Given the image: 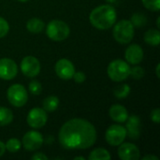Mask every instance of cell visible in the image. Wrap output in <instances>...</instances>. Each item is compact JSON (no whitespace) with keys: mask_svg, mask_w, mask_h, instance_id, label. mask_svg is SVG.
<instances>
[{"mask_svg":"<svg viewBox=\"0 0 160 160\" xmlns=\"http://www.w3.org/2000/svg\"><path fill=\"white\" fill-rule=\"evenodd\" d=\"M78 159L84 160V159H85V158H84L83 157H76V158H74V160H78Z\"/></svg>","mask_w":160,"mask_h":160,"instance_id":"35","label":"cell"},{"mask_svg":"<svg viewBox=\"0 0 160 160\" xmlns=\"http://www.w3.org/2000/svg\"><path fill=\"white\" fill-rule=\"evenodd\" d=\"M159 21H160V17H158V20H157V26H158V28H159L160 27Z\"/></svg>","mask_w":160,"mask_h":160,"instance_id":"36","label":"cell"},{"mask_svg":"<svg viewBox=\"0 0 160 160\" xmlns=\"http://www.w3.org/2000/svg\"><path fill=\"white\" fill-rule=\"evenodd\" d=\"M135 27L128 20H121L114 26L112 30V36L114 39L121 44L129 43L133 38L135 33Z\"/></svg>","mask_w":160,"mask_h":160,"instance_id":"3","label":"cell"},{"mask_svg":"<svg viewBox=\"0 0 160 160\" xmlns=\"http://www.w3.org/2000/svg\"><path fill=\"white\" fill-rule=\"evenodd\" d=\"M43 109L46 112H54L55 110H57L58 106H59V98L55 96H50L47 97L46 98H44L43 100Z\"/></svg>","mask_w":160,"mask_h":160,"instance_id":"20","label":"cell"},{"mask_svg":"<svg viewBox=\"0 0 160 160\" xmlns=\"http://www.w3.org/2000/svg\"><path fill=\"white\" fill-rule=\"evenodd\" d=\"M8 30H9L8 22L3 17H0V38L5 37L8 33Z\"/></svg>","mask_w":160,"mask_h":160,"instance_id":"28","label":"cell"},{"mask_svg":"<svg viewBox=\"0 0 160 160\" xmlns=\"http://www.w3.org/2000/svg\"><path fill=\"white\" fill-rule=\"evenodd\" d=\"M60 144L68 150L90 148L97 141V130L93 124L82 118L67 121L58 133Z\"/></svg>","mask_w":160,"mask_h":160,"instance_id":"1","label":"cell"},{"mask_svg":"<svg viewBox=\"0 0 160 160\" xmlns=\"http://www.w3.org/2000/svg\"><path fill=\"white\" fill-rule=\"evenodd\" d=\"M111 158L112 157L109 151L104 148H97L93 150L88 157L89 160H110Z\"/></svg>","mask_w":160,"mask_h":160,"instance_id":"19","label":"cell"},{"mask_svg":"<svg viewBox=\"0 0 160 160\" xmlns=\"http://www.w3.org/2000/svg\"><path fill=\"white\" fill-rule=\"evenodd\" d=\"M5 151H6V146H5V143L3 142L0 141V158L5 154Z\"/></svg>","mask_w":160,"mask_h":160,"instance_id":"33","label":"cell"},{"mask_svg":"<svg viewBox=\"0 0 160 160\" xmlns=\"http://www.w3.org/2000/svg\"><path fill=\"white\" fill-rule=\"evenodd\" d=\"M47 120H48L47 112L44 109L38 108V107L30 110L26 117V122L28 126L36 129L44 127L47 123Z\"/></svg>","mask_w":160,"mask_h":160,"instance_id":"9","label":"cell"},{"mask_svg":"<svg viewBox=\"0 0 160 160\" xmlns=\"http://www.w3.org/2000/svg\"><path fill=\"white\" fill-rule=\"evenodd\" d=\"M142 160H159V158H158V157H156V156H153V155H148V156H145V157H143Z\"/></svg>","mask_w":160,"mask_h":160,"instance_id":"32","label":"cell"},{"mask_svg":"<svg viewBox=\"0 0 160 160\" xmlns=\"http://www.w3.org/2000/svg\"><path fill=\"white\" fill-rule=\"evenodd\" d=\"M134 27H142L147 22V18L142 13H134L130 20Z\"/></svg>","mask_w":160,"mask_h":160,"instance_id":"22","label":"cell"},{"mask_svg":"<svg viewBox=\"0 0 160 160\" xmlns=\"http://www.w3.org/2000/svg\"><path fill=\"white\" fill-rule=\"evenodd\" d=\"M107 73L112 81L120 82L129 77L130 67L128 62L122 59H115L109 64Z\"/></svg>","mask_w":160,"mask_h":160,"instance_id":"4","label":"cell"},{"mask_svg":"<svg viewBox=\"0 0 160 160\" xmlns=\"http://www.w3.org/2000/svg\"><path fill=\"white\" fill-rule=\"evenodd\" d=\"M45 23L38 18H31L26 22V28L30 33L38 34L44 29Z\"/></svg>","mask_w":160,"mask_h":160,"instance_id":"17","label":"cell"},{"mask_svg":"<svg viewBox=\"0 0 160 160\" xmlns=\"http://www.w3.org/2000/svg\"><path fill=\"white\" fill-rule=\"evenodd\" d=\"M127 137L126 128L121 125L111 126L105 133L106 142L112 146H119Z\"/></svg>","mask_w":160,"mask_h":160,"instance_id":"7","label":"cell"},{"mask_svg":"<svg viewBox=\"0 0 160 160\" xmlns=\"http://www.w3.org/2000/svg\"><path fill=\"white\" fill-rule=\"evenodd\" d=\"M44 138L41 133L35 130H30L23 135L22 145L27 151H35L39 149L42 146Z\"/></svg>","mask_w":160,"mask_h":160,"instance_id":"10","label":"cell"},{"mask_svg":"<svg viewBox=\"0 0 160 160\" xmlns=\"http://www.w3.org/2000/svg\"><path fill=\"white\" fill-rule=\"evenodd\" d=\"M70 33L69 26L63 21L52 20L46 27V35L53 41L65 40Z\"/></svg>","mask_w":160,"mask_h":160,"instance_id":"5","label":"cell"},{"mask_svg":"<svg viewBox=\"0 0 160 160\" xmlns=\"http://www.w3.org/2000/svg\"><path fill=\"white\" fill-rule=\"evenodd\" d=\"M144 41L151 46H158L160 43V33L158 29H149L143 37Z\"/></svg>","mask_w":160,"mask_h":160,"instance_id":"18","label":"cell"},{"mask_svg":"<svg viewBox=\"0 0 160 160\" xmlns=\"http://www.w3.org/2000/svg\"><path fill=\"white\" fill-rule=\"evenodd\" d=\"M159 68H160V65L159 64H158V66H157V68H156V73H157V76H158V78H160Z\"/></svg>","mask_w":160,"mask_h":160,"instance_id":"34","label":"cell"},{"mask_svg":"<svg viewBox=\"0 0 160 160\" xmlns=\"http://www.w3.org/2000/svg\"><path fill=\"white\" fill-rule=\"evenodd\" d=\"M127 136H128L132 140H138L142 131V122L138 115H130L127 119Z\"/></svg>","mask_w":160,"mask_h":160,"instance_id":"14","label":"cell"},{"mask_svg":"<svg viewBox=\"0 0 160 160\" xmlns=\"http://www.w3.org/2000/svg\"><path fill=\"white\" fill-rule=\"evenodd\" d=\"M18 67L17 64L9 58L0 59V79L10 81L17 76Z\"/></svg>","mask_w":160,"mask_h":160,"instance_id":"12","label":"cell"},{"mask_svg":"<svg viewBox=\"0 0 160 160\" xmlns=\"http://www.w3.org/2000/svg\"><path fill=\"white\" fill-rule=\"evenodd\" d=\"M125 57L128 64L138 65L143 59V50L138 44H131L127 48Z\"/></svg>","mask_w":160,"mask_h":160,"instance_id":"15","label":"cell"},{"mask_svg":"<svg viewBox=\"0 0 160 160\" xmlns=\"http://www.w3.org/2000/svg\"><path fill=\"white\" fill-rule=\"evenodd\" d=\"M105 1H107L108 3H115L117 0H105Z\"/></svg>","mask_w":160,"mask_h":160,"instance_id":"37","label":"cell"},{"mask_svg":"<svg viewBox=\"0 0 160 160\" xmlns=\"http://www.w3.org/2000/svg\"><path fill=\"white\" fill-rule=\"evenodd\" d=\"M129 93H130V87L127 83L117 86L113 91V94L117 98H125L129 95Z\"/></svg>","mask_w":160,"mask_h":160,"instance_id":"23","label":"cell"},{"mask_svg":"<svg viewBox=\"0 0 160 160\" xmlns=\"http://www.w3.org/2000/svg\"><path fill=\"white\" fill-rule=\"evenodd\" d=\"M7 98L8 102L17 108L25 105L28 99V94L25 87L20 83L12 84L8 87L7 91Z\"/></svg>","mask_w":160,"mask_h":160,"instance_id":"6","label":"cell"},{"mask_svg":"<svg viewBox=\"0 0 160 160\" xmlns=\"http://www.w3.org/2000/svg\"><path fill=\"white\" fill-rule=\"evenodd\" d=\"M20 68L24 76L28 78H34L39 74L41 66L38 58L32 55H28L22 58Z\"/></svg>","mask_w":160,"mask_h":160,"instance_id":"8","label":"cell"},{"mask_svg":"<svg viewBox=\"0 0 160 160\" xmlns=\"http://www.w3.org/2000/svg\"><path fill=\"white\" fill-rule=\"evenodd\" d=\"M72 79H74V81H75L77 83H82V82H83L85 81L86 76H85V74H84L83 72H82V71H78V72L75 71V73H74Z\"/></svg>","mask_w":160,"mask_h":160,"instance_id":"29","label":"cell"},{"mask_svg":"<svg viewBox=\"0 0 160 160\" xmlns=\"http://www.w3.org/2000/svg\"><path fill=\"white\" fill-rule=\"evenodd\" d=\"M110 117L116 123H125L128 117V110L121 104H114L109 110Z\"/></svg>","mask_w":160,"mask_h":160,"instance_id":"16","label":"cell"},{"mask_svg":"<svg viewBox=\"0 0 160 160\" xmlns=\"http://www.w3.org/2000/svg\"><path fill=\"white\" fill-rule=\"evenodd\" d=\"M31 158L34 160H47L48 159V157L45 156V155L42 154V153H36L35 155L32 156Z\"/></svg>","mask_w":160,"mask_h":160,"instance_id":"31","label":"cell"},{"mask_svg":"<svg viewBox=\"0 0 160 160\" xmlns=\"http://www.w3.org/2000/svg\"><path fill=\"white\" fill-rule=\"evenodd\" d=\"M55 73L62 80H70L72 79L75 73V67L71 61L66 58H62L58 60L54 67Z\"/></svg>","mask_w":160,"mask_h":160,"instance_id":"11","label":"cell"},{"mask_svg":"<svg viewBox=\"0 0 160 160\" xmlns=\"http://www.w3.org/2000/svg\"><path fill=\"white\" fill-rule=\"evenodd\" d=\"M150 118L151 120L156 123V124H159L160 123V110L158 109H155L151 112V114H150Z\"/></svg>","mask_w":160,"mask_h":160,"instance_id":"30","label":"cell"},{"mask_svg":"<svg viewBox=\"0 0 160 160\" xmlns=\"http://www.w3.org/2000/svg\"><path fill=\"white\" fill-rule=\"evenodd\" d=\"M130 75L135 80H141L144 76V69L140 66H135L130 68Z\"/></svg>","mask_w":160,"mask_h":160,"instance_id":"27","label":"cell"},{"mask_svg":"<svg viewBox=\"0 0 160 160\" xmlns=\"http://www.w3.org/2000/svg\"><path fill=\"white\" fill-rule=\"evenodd\" d=\"M18 1H20V2H25V1H27V0H18Z\"/></svg>","mask_w":160,"mask_h":160,"instance_id":"38","label":"cell"},{"mask_svg":"<svg viewBox=\"0 0 160 160\" xmlns=\"http://www.w3.org/2000/svg\"><path fill=\"white\" fill-rule=\"evenodd\" d=\"M13 120V113L12 112L6 108L0 107V127H5L9 125Z\"/></svg>","mask_w":160,"mask_h":160,"instance_id":"21","label":"cell"},{"mask_svg":"<svg viewBox=\"0 0 160 160\" xmlns=\"http://www.w3.org/2000/svg\"><path fill=\"white\" fill-rule=\"evenodd\" d=\"M5 146H6V150H8L9 153H16L17 151H19L21 149L22 143L18 139L12 138L7 142Z\"/></svg>","mask_w":160,"mask_h":160,"instance_id":"24","label":"cell"},{"mask_svg":"<svg viewBox=\"0 0 160 160\" xmlns=\"http://www.w3.org/2000/svg\"><path fill=\"white\" fill-rule=\"evenodd\" d=\"M142 5L151 11H159L160 0H142Z\"/></svg>","mask_w":160,"mask_h":160,"instance_id":"25","label":"cell"},{"mask_svg":"<svg viewBox=\"0 0 160 160\" xmlns=\"http://www.w3.org/2000/svg\"><path fill=\"white\" fill-rule=\"evenodd\" d=\"M116 19V10L111 5L98 6L95 8L89 15V21L91 24L100 30H106L113 26Z\"/></svg>","mask_w":160,"mask_h":160,"instance_id":"2","label":"cell"},{"mask_svg":"<svg viewBox=\"0 0 160 160\" xmlns=\"http://www.w3.org/2000/svg\"><path fill=\"white\" fill-rule=\"evenodd\" d=\"M28 88H29L30 93L33 94V95H36V96L39 95L41 93V91H42L41 83L39 82L36 81V80H33V81L30 82V83L28 85Z\"/></svg>","mask_w":160,"mask_h":160,"instance_id":"26","label":"cell"},{"mask_svg":"<svg viewBox=\"0 0 160 160\" xmlns=\"http://www.w3.org/2000/svg\"><path fill=\"white\" fill-rule=\"evenodd\" d=\"M118 157L122 160H138L141 158L140 149L133 143H121L118 148Z\"/></svg>","mask_w":160,"mask_h":160,"instance_id":"13","label":"cell"}]
</instances>
